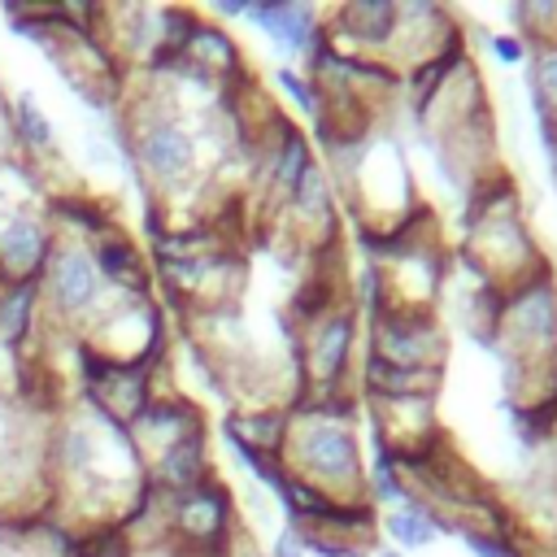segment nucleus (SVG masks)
I'll return each mask as SVG.
<instances>
[{"mask_svg":"<svg viewBox=\"0 0 557 557\" xmlns=\"http://www.w3.org/2000/svg\"><path fill=\"white\" fill-rule=\"evenodd\" d=\"M126 435H131V444L148 470L165 448H174L191 435H205V409L183 387H165L139 409V418L126 426Z\"/></svg>","mask_w":557,"mask_h":557,"instance_id":"obj_5","label":"nucleus"},{"mask_svg":"<svg viewBox=\"0 0 557 557\" xmlns=\"http://www.w3.org/2000/svg\"><path fill=\"white\" fill-rule=\"evenodd\" d=\"M487 48H492V57H496V61H509V65H518V61H527V57H531V44H527L522 35H513V30L487 35Z\"/></svg>","mask_w":557,"mask_h":557,"instance_id":"obj_14","label":"nucleus"},{"mask_svg":"<svg viewBox=\"0 0 557 557\" xmlns=\"http://www.w3.org/2000/svg\"><path fill=\"white\" fill-rule=\"evenodd\" d=\"M379 531L392 540V548H396L400 557H405V553H422V548H431V544L444 535L440 518H435L422 500H413V496H405L400 505L383 509V513H379Z\"/></svg>","mask_w":557,"mask_h":557,"instance_id":"obj_11","label":"nucleus"},{"mask_svg":"<svg viewBox=\"0 0 557 557\" xmlns=\"http://www.w3.org/2000/svg\"><path fill=\"white\" fill-rule=\"evenodd\" d=\"M274 83H278V91H287L292 96V104L309 117V122H318L322 117V91H318V83L305 74V70H296V65H278L274 70Z\"/></svg>","mask_w":557,"mask_h":557,"instance_id":"obj_13","label":"nucleus"},{"mask_svg":"<svg viewBox=\"0 0 557 557\" xmlns=\"http://www.w3.org/2000/svg\"><path fill=\"white\" fill-rule=\"evenodd\" d=\"M492 352L505 357V370H540L557 361V270L553 265H544L540 274L522 278L500 296Z\"/></svg>","mask_w":557,"mask_h":557,"instance_id":"obj_1","label":"nucleus"},{"mask_svg":"<svg viewBox=\"0 0 557 557\" xmlns=\"http://www.w3.org/2000/svg\"><path fill=\"white\" fill-rule=\"evenodd\" d=\"M218 479V461H213V448H209V431L205 435H191L174 448H165L152 466H148V487L165 492V496H178L196 483H209Z\"/></svg>","mask_w":557,"mask_h":557,"instance_id":"obj_10","label":"nucleus"},{"mask_svg":"<svg viewBox=\"0 0 557 557\" xmlns=\"http://www.w3.org/2000/svg\"><path fill=\"white\" fill-rule=\"evenodd\" d=\"M527 70H531L527 83H531L535 122H553L557 126V44H531Z\"/></svg>","mask_w":557,"mask_h":557,"instance_id":"obj_12","label":"nucleus"},{"mask_svg":"<svg viewBox=\"0 0 557 557\" xmlns=\"http://www.w3.org/2000/svg\"><path fill=\"white\" fill-rule=\"evenodd\" d=\"M248 26L265 30L287 57H309L322 39H326V9H309V4H287V0H248L244 13Z\"/></svg>","mask_w":557,"mask_h":557,"instance_id":"obj_7","label":"nucleus"},{"mask_svg":"<svg viewBox=\"0 0 557 557\" xmlns=\"http://www.w3.org/2000/svg\"><path fill=\"white\" fill-rule=\"evenodd\" d=\"M87 252H91L100 278L113 292H122V296H148V292H157L152 287V261H148V252L122 226L109 231V235H100V239H91Z\"/></svg>","mask_w":557,"mask_h":557,"instance_id":"obj_9","label":"nucleus"},{"mask_svg":"<svg viewBox=\"0 0 557 557\" xmlns=\"http://www.w3.org/2000/svg\"><path fill=\"white\" fill-rule=\"evenodd\" d=\"M170 535L187 557H226L231 544L244 535V518L235 492L218 479L196 483L170 496Z\"/></svg>","mask_w":557,"mask_h":557,"instance_id":"obj_3","label":"nucleus"},{"mask_svg":"<svg viewBox=\"0 0 557 557\" xmlns=\"http://www.w3.org/2000/svg\"><path fill=\"white\" fill-rule=\"evenodd\" d=\"M270 557H309V553H305V540H300V531H296L292 522H283V527L274 531V540H270Z\"/></svg>","mask_w":557,"mask_h":557,"instance_id":"obj_15","label":"nucleus"},{"mask_svg":"<svg viewBox=\"0 0 557 557\" xmlns=\"http://www.w3.org/2000/svg\"><path fill=\"white\" fill-rule=\"evenodd\" d=\"M52 248H57V231L44 205H22L0 218V278L4 283H39Z\"/></svg>","mask_w":557,"mask_h":557,"instance_id":"obj_6","label":"nucleus"},{"mask_svg":"<svg viewBox=\"0 0 557 557\" xmlns=\"http://www.w3.org/2000/svg\"><path fill=\"white\" fill-rule=\"evenodd\" d=\"M117 292L100 278L87 244L57 239L44 274H39V305H44V331H65L78 339V331L113 300Z\"/></svg>","mask_w":557,"mask_h":557,"instance_id":"obj_2","label":"nucleus"},{"mask_svg":"<svg viewBox=\"0 0 557 557\" xmlns=\"http://www.w3.org/2000/svg\"><path fill=\"white\" fill-rule=\"evenodd\" d=\"M9 131H13V157L30 161L39 174L61 157V131L30 87L9 91Z\"/></svg>","mask_w":557,"mask_h":557,"instance_id":"obj_8","label":"nucleus"},{"mask_svg":"<svg viewBox=\"0 0 557 557\" xmlns=\"http://www.w3.org/2000/svg\"><path fill=\"white\" fill-rule=\"evenodd\" d=\"M361 352L400 370H444L448 335H444L440 309L392 305L374 322H361Z\"/></svg>","mask_w":557,"mask_h":557,"instance_id":"obj_4","label":"nucleus"}]
</instances>
